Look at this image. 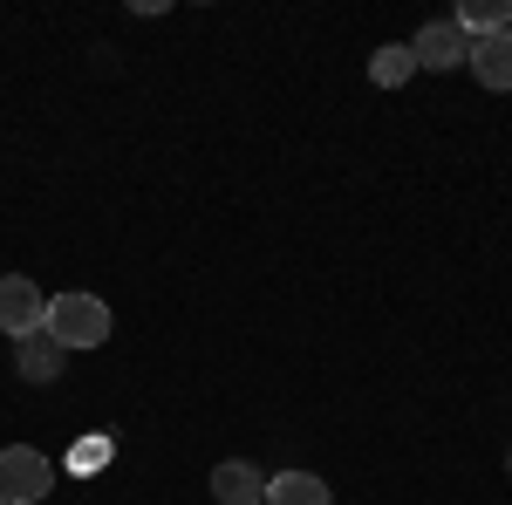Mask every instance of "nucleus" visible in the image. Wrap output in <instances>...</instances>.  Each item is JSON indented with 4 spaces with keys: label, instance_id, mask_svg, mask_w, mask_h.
I'll use <instances>...</instances> for the list:
<instances>
[{
    "label": "nucleus",
    "instance_id": "1",
    "mask_svg": "<svg viewBox=\"0 0 512 505\" xmlns=\"http://www.w3.org/2000/svg\"><path fill=\"white\" fill-rule=\"evenodd\" d=\"M110 328H117V314H110L103 294H55L48 314H41V335H48L62 355L103 349V342H110Z\"/></svg>",
    "mask_w": 512,
    "mask_h": 505
},
{
    "label": "nucleus",
    "instance_id": "2",
    "mask_svg": "<svg viewBox=\"0 0 512 505\" xmlns=\"http://www.w3.org/2000/svg\"><path fill=\"white\" fill-rule=\"evenodd\" d=\"M48 485H55V465L35 444H7L0 451V505H35Z\"/></svg>",
    "mask_w": 512,
    "mask_h": 505
},
{
    "label": "nucleus",
    "instance_id": "3",
    "mask_svg": "<svg viewBox=\"0 0 512 505\" xmlns=\"http://www.w3.org/2000/svg\"><path fill=\"white\" fill-rule=\"evenodd\" d=\"M41 314H48V294H41L28 273H7L0 280V335L7 342H28V335H41Z\"/></svg>",
    "mask_w": 512,
    "mask_h": 505
},
{
    "label": "nucleus",
    "instance_id": "4",
    "mask_svg": "<svg viewBox=\"0 0 512 505\" xmlns=\"http://www.w3.org/2000/svg\"><path fill=\"white\" fill-rule=\"evenodd\" d=\"M465 48H472V41H465L458 21H431V28H417V41H410L417 69H437V76H444V69H465Z\"/></svg>",
    "mask_w": 512,
    "mask_h": 505
},
{
    "label": "nucleus",
    "instance_id": "5",
    "mask_svg": "<svg viewBox=\"0 0 512 505\" xmlns=\"http://www.w3.org/2000/svg\"><path fill=\"white\" fill-rule=\"evenodd\" d=\"M212 499L219 505H267V478L246 458H226V465H212Z\"/></svg>",
    "mask_w": 512,
    "mask_h": 505
},
{
    "label": "nucleus",
    "instance_id": "6",
    "mask_svg": "<svg viewBox=\"0 0 512 505\" xmlns=\"http://www.w3.org/2000/svg\"><path fill=\"white\" fill-rule=\"evenodd\" d=\"M465 69H472L485 89H512V28L506 35H485L465 48Z\"/></svg>",
    "mask_w": 512,
    "mask_h": 505
},
{
    "label": "nucleus",
    "instance_id": "7",
    "mask_svg": "<svg viewBox=\"0 0 512 505\" xmlns=\"http://www.w3.org/2000/svg\"><path fill=\"white\" fill-rule=\"evenodd\" d=\"M62 362H69V355L55 349L48 335H28V342H14V376H21V383H62Z\"/></svg>",
    "mask_w": 512,
    "mask_h": 505
},
{
    "label": "nucleus",
    "instance_id": "8",
    "mask_svg": "<svg viewBox=\"0 0 512 505\" xmlns=\"http://www.w3.org/2000/svg\"><path fill=\"white\" fill-rule=\"evenodd\" d=\"M267 505H335V492L315 471H274L267 478Z\"/></svg>",
    "mask_w": 512,
    "mask_h": 505
},
{
    "label": "nucleus",
    "instance_id": "9",
    "mask_svg": "<svg viewBox=\"0 0 512 505\" xmlns=\"http://www.w3.org/2000/svg\"><path fill=\"white\" fill-rule=\"evenodd\" d=\"M458 28H465V41H485V35H506L512 28V0H465L458 14H451Z\"/></svg>",
    "mask_w": 512,
    "mask_h": 505
},
{
    "label": "nucleus",
    "instance_id": "10",
    "mask_svg": "<svg viewBox=\"0 0 512 505\" xmlns=\"http://www.w3.org/2000/svg\"><path fill=\"white\" fill-rule=\"evenodd\" d=\"M410 76H417V55H410V41H383V48L369 55V82H376V89H403Z\"/></svg>",
    "mask_w": 512,
    "mask_h": 505
},
{
    "label": "nucleus",
    "instance_id": "11",
    "mask_svg": "<svg viewBox=\"0 0 512 505\" xmlns=\"http://www.w3.org/2000/svg\"><path fill=\"white\" fill-rule=\"evenodd\" d=\"M110 458H117V437H110V430H96V437H82L76 451H69V471H103Z\"/></svg>",
    "mask_w": 512,
    "mask_h": 505
},
{
    "label": "nucleus",
    "instance_id": "12",
    "mask_svg": "<svg viewBox=\"0 0 512 505\" xmlns=\"http://www.w3.org/2000/svg\"><path fill=\"white\" fill-rule=\"evenodd\" d=\"M506 471H512V451H506Z\"/></svg>",
    "mask_w": 512,
    "mask_h": 505
}]
</instances>
